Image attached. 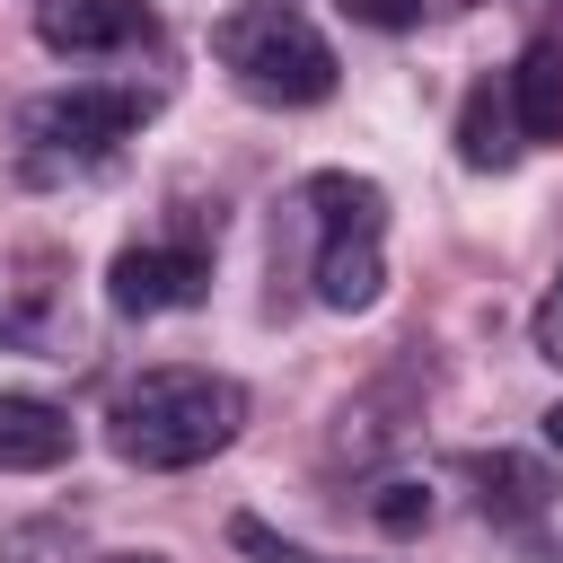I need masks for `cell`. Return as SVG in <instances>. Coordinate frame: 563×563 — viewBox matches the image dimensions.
Returning <instances> with one entry per match:
<instances>
[{
  "label": "cell",
  "mask_w": 563,
  "mask_h": 563,
  "mask_svg": "<svg viewBox=\"0 0 563 563\" xmlns=\"http://www.w3.org/2000/svg\"><path fill=\"white\" fill-rule=\"evenodd\" d=\"M158 114V88H132V79H79V88H53L18 114V141L35 150V167H88L106 150H123L141 123Z\"/></svg>",
  "instance_id": "4"
},
{
  "label": "cell",
  "mask_w": 563,
  "mask_h": 563,
  "mask_svg": "<svg viewBox=\"0 0 563 563\" xmlns=\"http://www.w3.org/2000/svg\"><path fill=\"white\" fill-rule=\"evenodd\" d=\"M554 290H563V282H554Z\"/></svg>",
  "instance_id": "17"
},
{
  "label": "cell",
  "mask_w": 563,
  "mask_h": 563,
  "mask_svg": "<svg viewBox=\"0 0 563 563\" xmlns=\"http://www.w3.org/2000/svg\"><path fill=\"white\" fill-rule=\"evenodd\" d=\"M352 18H369V26H413L422 18V0H343Z\"/></svg>",
  "instance_id": "13"
},
{
  "label": "cell",
  "mask_w": 563,
  "mask_h": 563,
  "mask_svg": "<svg viewBox=\"0 0 563 563\" xmlns=\"http://www.w3.org/2000/svg\"><path fill=\"white\" fill-rule=\"evenodd\" d=\"M510 106H519V132L528 141H563V44L554 35H537L510 62Z\"/></svg>",
  "instance_id": "9"
},
{
  "label": "cell",
  "mask_w": 563,
  "mask_h": 563,
  "mask_svg": "<svg viewBox=\"0 0 563 563\" xmlns=\"http://www.w3.org/2000/svg\"><path fill=\"white\" fill-rule=\"evenodd\" d=\"M114 563H150V554H114Z\"/></svg>",
  "instance_id": "16"
},
{
  "label": "cell",
  "mask_w": 563,
  "mask_h": 563,
  "mask_svg": "<svg viewBox=\"0 0 563 563\" xmlns=\"http://www.w3.org/2000/svg\"><path fill=\"white\" fill-rule=\"evenodd\" d=\"M70 413L62 405H44V396H0V466H18V475H44V466H62L70 457Z\"/></svg>",
  "instance_id": "8"
},
{
  "label": "cell",
  "mask_w": 563,
  "mask_h": 563,
  "mask_svg": "<svg viewBox=\"0 0 563 563\" xmlns=\"http://www.w3.org/2000/svg\"><path fill=\"white\" fill-rule=\"evenodd\" d=\"M378 528H387V537L431 528V484H378Z\"/></svg>",
  "instance_id": "11"
},
{
  "label": "cell",
  "mask_w": 563,
  "mask_h": 563,
  "mask_svg": "<svg viewBox=\"0 0 563 563\" xmlns=\"http://www.w3.org/2000/svg\"><path fill=\"white\" fill-rule=\"evenodd\" d=\"M211 62L238 79V97L255 106H325L334 97V44L290 9V0H246L211 26Z\"/></svg>",
  "instance_id": "2"
},
{
  "label": "cell",
  "mask_w": 563,
  "mask_h": 563,
  "mask_svg": "<svg viewBox=\"0 0 563 563\" xmlns=\"http://www.w3.org/2000/svg\"><path fill=\"white\" fill-rule=\"evenodd\" d=\"M545 440H554V449H563V405H554V413H545Z\"/></svg>",
  "instance_id": "15"
},
{
  "label": "cell",
  "mask_w": 563,
  "mask_h": 563,
  "mask_svg": "<svg viewBox=\"0 0 563 563\" xmlns=\"http://www.w3.org/2000/svg\"><path fill=\"white\" fill-rule=\"evenodd\" d=\"M466 475L484 484L475 501H484V519H537L545 510V466H528V457H466Z\"/></svg>",
  "instance_id": "10"
},
{
  "label": "cell",
  "mask_w": 563,
  "mask_h": 563,
  "mask_svg": "<svg viewBox=\"0 0 563 563\" xmlns=\"http://www.w3.org/2000/svg\"><path fill=\"white\" fill-rule=\"evenodd\" d=\"M238 545H246V554H264V563H308L299 545H282V537H273V528H255V519H238Z\"/></svg>",
  "instance_id": "12"
},
{
  "label": "cell",
  "mask_w": 563,
  "mask_h": 563,
  "mask_svg": "<svg viewBox=\"0 0 563 563\" xmlns=\"http://www.w3.org/2000/svg\"><path fill=\"white\" fill-rule=\"evenodd\" d=\"M35 35L53 53H132L158 35L150 0H35Z\"/></svg>",
  "instance_id": "6"
},
{
  "label": "cell",
  "mask_w": 563,
  "mask_h": 563,
  "mask_svg": "<svg viewBox=\"0 0 563 563\" xmlns=\"http://www.w3.org/2000/svg\"><path fill=\"white\" fill-rule=\"evenodd\" d=\"M238 422H246L238 378H220V369H141L106 405V449L141 475H185V466L220 457L238 440Z\"/></svg>",
  "instance_id": "1"
},
{
  "label": "cell",
  "mask_w": 563,
  "mask_h": 563,
  "mask_svg": "<svg viewBox=\"0 0 563 563\" xmlns=\"http://www.w3.org/2000/svg\"><path fill=\"white\" fill-rule=\"evenodd\" d=\"M299 220H308V238H317V255H308L317 299H325L334 317L369 308V299L387 290V255H378V246H387V194H378L369 176L325 167V176L299 185Z\"/></svg>",
  "instance_id": "3"
},
{
  "label": "cell",
  "mask_w": 563,
  "mask_h": 563,
  "mask_svg": "<svg viewBox=\"0 0 563 563\" xmlns=\"http://www.w3.org/2000/svg\"><path fill=\"white\" fill-rule=\"evenodd\" d=\"M537 343H545V361H563V290L537 308Z\"/></svg>",
  "instance_id": "14"
},
{
  "label": "cell",
  "mask_w": 563,
  "mask_h": 563,
  "mask_svg": "<svg viewBox=\"0 0 563 563\" xmlns=\"http://www.w3.org/2000/svg\"><path fill=\"white\" fill-rule=\"evenodd\" d=\"M106 299L123 317H167V308H202L211 299V229H176V238H150V246H123L106 264Z\"/></svg>",
  "instance_id": "5"
},
{
  "label": "cell",
  "mask_w": 563,
  "mask_h": 563,
  "mask_svg": "<svg viewBox=\"0 0 563 563\" xmlns=\"http://www.w3.org/2000/svg\"><path fill=\"white\" fill-rule=\"evenodd\" d=\"M528 132H519V106H510V70L501 79H475L466 106H457V158L466 167H519Z\"/></svg>",
  "instance_id": "7"
}]
</instances>
